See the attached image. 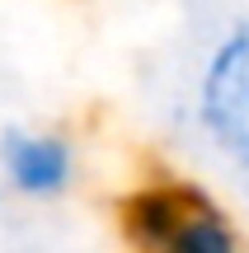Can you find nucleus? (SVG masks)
<instances>
[{"label": "nucleus", "instance_id": "f257e3e1", "mask_svg": "<svg viewBox=\"0 0 249 253\" xmlns=\"http://www.w3.org/2000/svg\"><path fill=\"white\" fill-rule=\"evenodd\" d=\"M132 253H245L226 207L184 178H150L118 207Z\"/></svg>", "mask_w": 249, "mask_h": 253}, {"label": "nucleus", "instance_id": "f03ea898", "mask_svg": "<svg viewBox=\"0 0 249 253\" xmlns=\"http://www.w3.org/2000/svg\"><path fill=\"white\" fill-rule=\"evenodd\" d=\"M202 141L231 169L249 173V19H235L212 42L193 89Z\"/></svg>", "mask_w": 249, "mask_h": 253}, {"label": "nucleus", "instance_id": "7ed1b4c3", "mask_svg": "<svg viewBox=\"0 0 249 253\" xmlns=\"http://www.w3.org/2000/svg\"><path fill=\"white\" fill-rule=\"evenodd\" d=\"M0 178L14 197L56 202L80 178V150L56 126H5L0 131Z\"/></svg>", "mask_w": 249, "mask_h": 253}]
</instances>
